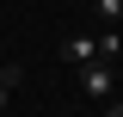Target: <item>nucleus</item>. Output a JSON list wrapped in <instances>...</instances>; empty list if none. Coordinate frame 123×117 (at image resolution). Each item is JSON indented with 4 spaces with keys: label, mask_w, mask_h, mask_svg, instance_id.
<instances>
[{
    "label": "nucleus",
    "mask_w": 123,
    "mask_h": 117,
    "mask_svg": "<svg viewBox=\"0 0 123 117\" xmlns=\"http://www.w3.org/2000/svg\"><path fill=\"white\" fill-rule=\"evenodd\" d=\"M105 117H123V105H105Z\"/></svg>",
    "instance_id": "5"
},
{
    "label": "nucleus",
    "mask_w": 123,
    "mask_h": 117,
    "mask_svg": "<svg viewBox=\"0 0 123 117\" xmlns=\"http://www.w3.org/2000/svg\"><path fill=\"white\" fill-rule=\"evenodd\" d=\"M62 56L74 62V68H92V62H98V37H92V31H74V37L62 43Z\"/></svg>",
    "instance_id": "2"
},
{
    "label": "nucleus",
    "mask_w": 123,
    "mask_h": 117,
    "mask_svg": "<svg viewBox=\"0 0 123 117\" xmlns=\"http://www.w3.org/2000/svg\"><path fill=\"white\" fill-rule=\"evenodd\" d=\"M80 86H86V99H111V92H117V74H111V62H92V68H80Z\"/></svg>",
    "instance_id": "1"
},
{
    "label": "nucleus",
    "mask_w": 123,
    "mask_h": 117,
    "mask_svg": "<svg viewBox=\"0 0 123 117\" xmlns=\"http://www.w3.org/2000/svg\"><path fill=\"white\" fill-rule=\"evenodd\" d=\"M98 19L105 25H123V0H98Z\"/></svg>",
    "instance_id": "4"
},
{
    "label": "nucleus",
    "mask_w": 123,
    "mask_h": 117,
    "mask_svg": "<svg viewBox=\"0 0 123 117\" xmlns=\"http://www.w3.org/2000/svg\"><path fill=\"white\" fill-rule=\"evenodd\" d=\"M18 80H25V68H18V62H12V68H0V117L12 111V92H18Z\"/></svg>",
    "instance_id": "3"
}]
</instances>
